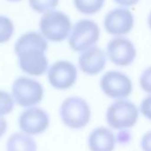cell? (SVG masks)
Segmentation results:
<instances>
[{
	"label": "cell",
	"mask_w": 151,
	"mask_h": 151,
	"mask_svg": "<svg viewBox=\"0 0 151 151\" xmlns=\"http://www.w3.org/2000/svg\"><path fill=\"white\" fill-rule=\"evenodd\" d=\"M47 49L48 42L41 33L30 31L22 35L14 45L21 70L32 77L45 74L48 69Z\"/></svg>",
	"instance_id": "cell-1"
},
{
	"label": "cell",
	"mask_w": 151,
	"mask_h": 151,
	"mask_svg": "<svg viewBox=\"0 0 151 151\" xmlns=\"http://www.w3.org/2000/svg\"><path fill=\"white\" fill-rule=\"evenodd\" d=\"M63 124L70 129H82L91 120L92 111L88 102L78 96L65 99L60 108Z\"/></svg>",
	"instance_id": "cell-2"
},
{
	"label": "cell",
	"mask_w": 151,
	"mask_h": 151,
	"mask_svg": "<svg viewBox=\"0 0 151 151\" xmlns=\"http://www.w3.org/2000/svg\"><path fill=\"white\" fill-rule=\"evenodd\" d=\"M72 28L69 17L61 11L51 10L45 14L39 22L42 36L51 42L59 43L67 39Z\"/></svg>",
	"instance_id": "cell-3"
},
{
	"label": "cell",
	"mask_w": 151,
	"mask_h": 151,
	"mask_svg": "<svg viewBox=\"0 0 151 151\" xmlns=\"http://www.w3.org/2000/svg\"><path fill=\"white\" fill-rule=\"evenodd\" d=\"M101 37L98 24L88 19H82L75 23L68 36L69 47L74 52H84L94 46Z\"/></svg>",
	"instance_id": "cell-4"
},
{
	"label": "cell",
	"mask_w": 151,
	"mask_h": 151,
	"mask_svg": "<svg viewBox=\"0 0 151 151\" xmlns=\"http://www.w3.org/2000/svg\"><path fill=\"white\" fill-rule=\"evenodd\" d=\"M45 89L40 82L28 77L17 78L12 86L14 101L22 108L39 104L44 98Z\"/></svg>",
	"instance_id": "cell-5"
},
{
	"label": "cell",
	"mask_w": 151,
	"mask_h": 151,
	"mask_svg": "<svg viewBox=\"0 0 151 151\" xmlns=\"http://www.w3.org/2000/svg\"><path fill=\"white\" fill-rule=\"evenodd\" d=\"M139 110L130 101L118 99L107 109L106 119L109 125L116 130L132 127L138 121Z\"/></svg>",
	"instance_id": "cell-6"
},
{
	"label": "cell",
	"mask_w": 151,
	"mask_h": 151,
	"mask_svg": "<svg viewBox=\"0 0 151 151\" xmlns=\"http://www.w3.org/2000/svg\"><path fill=\"white\" fill-rule=\"evenodd\" d=\"M47 79L52 87L57 90H68L77 82L78 69L68 60H58L47 69Z\"/></svg>",
	"instance_id": "cell-7"
},
{
	"label": "cell",
	"mask_w": 151,
	"mask_h": 151,
	"mask_svg": "<svg viewBox=\"0 0 151 151\" xmlns=\"http://www.w3.org/2000/svg\"><path fill=\"white\" fill-rule=\"evenodd\" d=\"M101 88L105 95L112 99H124L132 92V83L127 75L111 70L106 72L101 78Z\"/></svg>",
	"instance_id": "cell-8"
},
{
	"label": "cell",
	"mask_w": 151,
	"mask_h": 151,
	"mask_svg": "<svg viewBox=\"0 0 151 151\" xmlns=\"http://www.w3.org/2000/svg\"><path fill=\"white\" fill-rule=\"evenodd\" d=\"M50 124V117L47 112L37 107H29L21 113L19 126L21 130L29 135H38L46 131Z\"/></svg>",
	"instance_id": "cell-9"
},
{
	"label": "cell",
	"mask_w": 151,
	"mask_h": 151,
	"mask_svg": "<svg viewBox=\"0 0 151 151\" xmlns=\"http://www.w3.org/2000/svg\"><path fill=\"white\" fill-rule=\"evenodd\" d=\"M105 30L113 36H124L133 28L134 17L127 8H115L109 11L104 18Z\"/></svg>",
	"instance_id": "cell-10"
},
{
	"label": "cell",
	"mask_w": 151,
	"mask_h": 151,
	"mask_svg": "<svg viewBox=\"0 0 151 151\" xmlns=\"http://www.w3.org/2000/svg\"><path fill=\"white\" fill-rule=\"evenodd\" d=\"M107 52L109 60L115 65L120 67L129 66L136 57V49L132 42L121 36L109 42Z\"/></svg>",
	"instance_id": "cell-11"
},
{
	"label": "cell",
	"mask_w": 151,
	"mask_h": 151,
	"mask_svg": "<svg viewBox=\"0 0 151 151\" xmlns=\"http://www.w3.org/2000/svg\"><path fill=\"white\" fill-rule=\"evenodd\" d=\"M107 62L104 51L97 46H93L80 54L78 57V65L82 72L89 76H95L101 73Z\"/></svg>",
	"instance_id": "cell-12"
},
{
	"label": "cell",
	"mask_w": 151,
	"mask_h": 151,
	"mask_svg": "<svg viewBox=\"0 0 151 151\" xmlns=\"http://www.w3.org/2000/svg\"><path fill=\"white\" fill-rule=\"evenodd\" d=\"M116 141L112 131L102 126L94 129L88 137V146L91 151H113Z\"/></svg>",
	"instance_id": "cell-13"
},
{
	"label": "cell",
	"mask_w": 151,
	"mask_h": 151,
	"mask_svg": "<svg viewBox=\"0 0 151 151\" xmlns=\"http://www.w3.org/2000/svg\"><path fill=\"white\" fill-rule=\"evenodd\" d=\"M37 143L34 139L24 132H15L6 142V151H37Z\"/></svg>",
	"instance_id": "cell-14"
},
{
	"label": "cell",
	"mask_w": 151,
	"mask_h": 151,
	"mask_svg": "<svg viewBox=\"0 0 151 151\" xmlns=\"http://www.w3.org/2000/svg\"><path fill=\"white\" fill-rule=\"evenodd\" d=\"M105 0H74V6L80 14L93 15L101 10Z\"/></svg>",
	"instance_id": "cell-15"
},
{
	"label": "cell",
	"mask_w": 151,
	"mask_h": 151,
	"mask_svg": "<svg viewBox=\"0 0 151 151\" xmlns=\"http://www.w3.org/2000/svg\"><path fill=\"white\" fill-rule=\"evenodd\" d=\"M14 29V24L10 18L0 15V44H5L13 37Z\"/></svg>",
	"instance_id": "cell-16"
},
{
	"label": "cell",
	"mask_w": 151,
	"mask_h": 151,
	"mask_svg": "<svg viewBox=\"0 0 151 151\" xmlns=\"http://www.w3.org/2000/svg\"><path fill=\"white\" fill-rule=\"evenodd\" d=\"M60 0H29L30 8L37 14H45L53 10L58 5Z\"/></svg>",
	"instance_id": "cell-17"
},
{
	"label": "cell",
	"mask_w": 151,
	"mask_h": 151,
	"mask_svg": "<svg viewBox=\"0 0 151 151\" xmlns=\"http://www.w3.org/2000/svg\"><path fill=\"white\" fill-rule=\"evenodd\" d=\"M14 102L13 95L0 90V116L10 114L14 108Z\"/></svg>",
	"instance_id": "cell-18"
},
{
	"label": "cell",
	"mask_w": 151,
	"mask_h": 151,
	"mask_svg": "<svg viewBox=\"0 0 151 151\" xmlns=\"http://www.w3.org/2000/svg\"><path fill=\"white\" fill-rule=\"evenodd\" d=\"M139 85L142 90L151 94V67L143 71L139 78Z\"/></svg>",
	"instance_id": "cell-19"
},
{
	"label": "cell",
	"mask_w": 151,
	"mask_h": 151,
	"mask_svg": "<svg viewBox=\"0 0 151 151\" xmlns=\"http://www.w3.org/2000/svg\"><path fill=\"white\" fill-rule=\"evenodd\" d=\"M140 112L148 120H151V95L146 97L140 104Z\"/></svg>",
	"instance_id": "cell-20"
},
{
	"label": "cell",
	"mask_w": 151,
	"mask_h": 151,
	"mask_svg": "<svg viewBox=\"0 0 151 151\" xmlns=\"http://www.w3.org/2000/svg\"><path fill=\"white\" fill-rule=\"evenodd\" d=\"M140 146L143 151H151V131L143 135L140 140Z\"/></svg>",
	"instance_id": "cell-21"
},
{
	"label": "cell",
	"mask_w": 151,
	"mask_h": 151,
	"mask_svg": "<svg viewBox=\"0 0 151 151\" xmlns=\"http://www.w3.org/2000/svg\"><path fill=\"white\" fill-rule=\"evenodd\" d=\"M114 1L124 7H129V6H132L134 5H136L139 0H114Z\"/></svg>",
	"instance_id": "cell-22"
},
{
	"label": "cell",
	"mask_w": 151,
	"mask_h": 151,
	"mask_svg": "<svg viewBox=\"0 0 151 151\" xmlns=\"http://www.w3.org/2000/svg\"><path fill=\"white\" fill-rule=\"evenodd\" d=\"M6 129H7L6 120L3 116H0V138L4 136V134L6 132Z\"/></svg>",
	"instance_id": "cell-23"
},
{
	"label": "cell",
	"mask_w": 151,
	"mask_h": 151,
	"mask_svg": "<svg viewBox=\"0 0 151 151\" xmlns=\"http://www.w3.org/2000/svg\"><path fill=\"white\" fill-rule=\"evenodd\" d=\"M125 139H127V140L130 139V133L128 131H121L119 132V134L117 135V140L120 143H123V142H124Z\"/></svg>",
	"instance_id": "cell-24"
},
{
	"label": "cell",
	"mask_w": 151,
	"mask_h": 151,
	"mask_svg": "<svg viewBox=\"0 0 151 151\" xmlns=\"http://www.w3.org/2000/svg\"><path fill=\"white\" fill-rule=\"evenodd\" d=\"M147 22H148V26H149V28L151 29V13L149 14V16H148V20H147Z\"/></svg>",
	"instance_id": "cell-25"
},
{
	"label": "cell",
	"mask_w": 151,
	"mask_h": 151,
	"mask_svg": "<svg viewBox=\"0 0 151 151\" xmlns=\"http://www.w3.org/2000/svg\"><path fill=\"white\" fill-rule=\"evenodd\" d=\"M8 2H11V3H15V2H20L22 0H6Z\"/></svg>",
	"instance_id": "cell-26"
}]
</instances>
